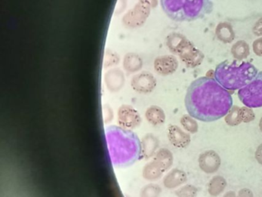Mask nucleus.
Returning a JSON list of instances; mask_svg holds the SVG:
<instances>
[{
  "label": "nucleus",
  "instance_id": "obj_1",
  "mask_svg": "<svg viewBox=\"0 0 262 197\" xmlns=\"http://www.w3.org/2000/svg\"><path fill=\"white\" fill-rule=\"evenodd\" d=\"M185 104L191 117L202 122H213L228 114L233 100L231 93L215 78L203 76L188 86Z\"/></svg>",
  "mask_w": 262,
  "mask_h": 197
},
{
  "label": "nucleus",
  "instance_id": "obj_2",
  "mask_svg": "<svg viewBox=\"0 0 262 197\" xmlns=\"http://www.w3.org/2000/svg\"><path fill=\"white\" fill-rule=\"evenodd\" d=\"M257 73V68L249 62L225 60L216 66L214 76L227 90L234 91L251 83Z\"/></svg>",
  "mask_w": 262,
  "mask_h": 197
},
{
  "label": "nucleus",
  "instance_id": "obj_3",
  "mask_svg": "<svg viewBox=\"0 0 262 197\" xmlns=\"http://www.w3.org/2000/svg\"><path fill=\"white\" fill-rule=\"evenodd\" d=\"M168 18L176 22H192L203 18L213 10L211 0H161Z\"/></svg>",
  "mask_w": 262,
  "mask_h": 197
},
{
  "label": "nucleus",
  "instance_id": "obj_4",
  "mask_svg": "<svg viewBox=\"0 0 262 197\" xmlns=\"http://www.w3.org/2000/svg\"><path fill=\"white\" fill-rule=\"evenodd\" d=\"M166 45L169 50L179 55L184 64L190 69L200 66L205 58L202 51L182 34H169L166 38Z\"/></svg>",
  "mask_w": 262,
  "mask_h": 197
},
{
  "label": "nucleus",
  "instance_id": "obj_5",
  "mask_svg": "<svg viewBox=\"0 0 262 197\" xmlns=\"http://www.w3.org/2000/svg\"><path fill=\"white\" fill-rule=\"evenodd\" d=\"M237 95L247 107H262V71L257 73L251 83L239 89Z\"/></svg>",
  "mask_w": 262,
  "mask_h": 197
},
{
  "label": "nucleus",
  "instance_id": "obj_6",
  "mask_svg": "<svg viewBox=\"0 0 262 197\" xmlns=\"http://www.w3.org/2000/svg\"><path fill=\"white\" fill-rule=\"evenodd\" d=\"M157 4V0H139L136 7L125 15L124 23L130 27L141 26L149 15L151 8L156 7Z\"/></svg>",
  "mask_w": 262,
  "mask_h": 197
},
{
  "label": "nucleus",
  "instance_id": "obj_7",
  "mask_svg": "<svg viewBox=\"0 0 262 197\" xmlns=\"http://www.w3.org/2000/svg\"><path fill=\"white\" fill-rule=\"evenodd\" d=\"M118 122L122 129H133L141 124L142 119L134 107L122 105L118 111Z\"/></svg>",
  "mask_w": 262,
  "mask_h": 197
},
{
  "label": "nucleus",
  "instance_id": "obj_8",
  "mask_svg": "<svg viewBox=\"0 0 262 197\" xmlns=\"http://www.w3.org/2000/svg\"><path fill=\"white\" fill-rule=\"evenodd\" d=\"M156 84L154 75L146 71L134 75L131 82L132 87L139 93H150L154 90Z\"/></svg>",
  "mask_w": 262,
  "mask_h": 197
},
{
  "label": "nucleus",
  "instance_id": "obj_9",
  "mask_svg": "<svg viewBox=\"0 0 262 197\" xmlns=\"http://www.w3.org/2000/svg\"><path fill=\"white\" fill-rule=\"evenodd\" d=\"M220 156L214 150H207L200 154L199 157V165L200 169L207 174H212L217 172L221 166Z\"/></svg>",
  "mask_w": 262,
  "mask_h": 197
},
{
  "label": "nucleus",
  "instance_id": "obj_10",
  "mask_svg": "<svg viewBox=\"0 0 262 197\" xmlns=\"http://www.w3.org/2000/svg\"><path fill=\"white\" fill-rule=\"evenodd\" d=\"M178 67H179V62L174 55H162L155 60V70L159 75H164V76L171 75L177 70Z\"/></svg>",
  "mask_w": 262,
  "mask_h": 197
},
{
  "label": "nucleus",
  "instance_id": "obj_11",
  "mask_svg": "<svg viewBox=\"0 0 262 197\" xmlns=\"http://www.w3.org/2000/svg\"><path fill=\"white\" fill-rule=\"evenodd\" d=\"M168 138L172 146L179 149L186 148L191 143L189 134L184 132L180 127L176 125H170L168 126Z\"/></svg>",
  "mask_w": 262,
  "mask_h": 197
},
{
  "label": "nucleus",
  "instance_id": "obj_12",
  "mask_svg": "<svg viewBox=\"0 0 262 197\" xmlns=\"http://www.w3.org/2000/svg\"><path fill=\"white\" fill-rule=\"evenodd\" d=\"M187 180H188V177H187L185 172L181 169H174L165 175L163 183L165 187L168 189H174V188L184 184Z\"/></svg>",
  "mask_w": 262,
  "mask_h": 197
},
{
  "label": "nucleus",
  "instance_id": "obj_13",
  "mask_svg": "<svg viewBox=\"0 0 262 197\" xmlns=\"http://www.w3.org/2000/svg\"><path fill=\"white\" fill-rule=\"evenodd\" d=\"M125 82V77L122 71L119 69H112L105 75V83L107 87L112 92L119 90Z\"/></svg>",
  "mask_w": 262,
  "mask_h": 197
},
{
  "label": "nucleus",
  "instance_id": "obj_14",
  "mask_svg": "<svg viewBox=\"0 0 262 197\" xmlns=\"http://www.w3.org/2000/svg\"><path fill=\"white\" fill-rule=\"evenodd\" d=\"M215 35L217 40L223 43H231L235 38V33L232 26L229 23H220L215 29Z\"/></svg>",
  "mask_w": 262,
  "mask_h": 197
},
{
  "label": "nucleus",
  "instance_id": "obj_15",
  "mask_svg": "<svg viewBox=\"0 0 262 197\" xmlns=\"http://www.w3.org/2000/svg\"><path fill=\"white\" fill-rule=\"evenodd\" d=\"M165 171L166 170L159 162L153 160L152 161L147 163L144 167L143 176L145 180L154 181L159 180Z\"/></svg>",
  "mask_w": 262,
  "mask_h": 197
},
{
  "label": "nucleus",
  "instance_id": "obj_16",
  "mask_svg": "<svg viewBox=\"0 0 262 197\" xmlns=\"http://www.w3.org/2000/svg\"><path fill=\"white\" fill-rule=\"evenodd\" d=\"M145 118L153 126H160L165 122V113L162 108L158 106H151L145 112Z\"/></svg>",
  "mask_w": 262,
  "mask_h": 197
},
{
  "label": "nucleus",
  "instance_id": "obj_17",
  "mask_svg": "<svg viewBox=\"0 0 262 197\" xmlns=\"http://www.w3.org/2000/svg\"><path fill=\"white\" fill-rule=\"evenodd\" d=\"M226 186V180L222 175H215L210 180L208 191L211 196H217L223 192Z\"/></svg>",
  "mask_w": 262,
  "mask_h": 197
},
{
  "label": "nucleus",
  "instance_id": "obj_18",
  "mask_svg": "<svg viewBox=\"0 0 262 197\" xmlns=\"http://www.w3.org/2000/svg\"><path fill=\"white\" fill-rule=\"evenodd\" d=\"M231 52L233 57L236 60L243 61V60L248 58V55H249V45L244 40H239L233 45Z\"/></svg>",
  "mask_w": 262,
  "mask_h": 197
},
{
  "label": "nucleus",
  "instance_id": "obj_19",
  "mask_svg": "<svg viewBox=\"0 0 262 197\" xmlns=\"http://www.w3.org/2000/svg\"><path fill=\"white\" fill-rule=\"evenodd\" d=\"M123 66L128 72H135L140 70L142 60L139 55L135 53H128L124 58Z\"/></svg>",
  "mask_w": 262,
  "mask_h": 197
},
{
  "label": "nucleus",
  "instance_id": "obj_20",
  "mask_svg": "<svg viewBox=\"0 0 262 197\" xmlns=\"http://www.w3.org/2000/svg\"><path fill=\"white\" fill-rule=\"evenodd\" d=\"M142 151L145 158H149L156 152V149L159 146V141L157 139L151 134L146 135L142 141Z\"/></svg>",
  "mask_w": 262,
  "mask_h": 197
},
{
  "label": "nucleus",
  "instance_id": "obj_21",
  "mask_svg": "<svg viewBox=\"0 0 262 197\" xmlns=\"http://www.w3.org/2000/svg\"><path fill=\"white\" fill-rule=\"evenodd\" d=\"M154 160L156 161L159 162L164 168L165 170H168L169 168L173 164V155L171 153V151L168 150V149H159L155 155Z\"/></svg>",
  "mask_w": 262,
  "mask_h": 197
},
{
  "label": "nucleus",
  "instance_id": "obj_22",
  "mask_svg": "<svg viewBox=\"0 0 262 197\" xmlns=\"http://www.w3.org/2000/svg\"><path fill=\"white\" fill-rule=\"evenodd\" d=\"M239 111H240V107L239 106H232L231 109H230L229 112H228V114L225 115V120L228 126H238L242 123V120L241 119Z\"/></svg>",
  "mask_w": 262,
  "mask_h": 197
},
{
  "label": "nucleus",
  "instance_id": "obj_23",
  "mask_svg": "<svg viewBox=\"0 0 262 197\" xmlns=\"http://www.w3.org/2000/svg\"><path fill=\"white\" fill-rule=\"evenodd\" d=\"M181 124L185 130L190 133H196L199 131V125L194 119L191 115H184L181 119Z\"/></svg>",
  "mask_w": 262,
  "mask_h": 197
},
{
  "label": "nucleus",
  "instance_id": "obj_24",
  "mask_svg": "<svg viewBox=\"0 0 262 197\" xmlns=\"http://www.w3.org/2000/svg\"><path fill=\"white\" fill-rule=\"evenodd\" d=\"M198 189L192 185H185L176 191L178 197H196L198 195Z\"/></svg>",
  "mask_w": 262,
  "mask_h": 197
},
{
  "label": "nucleus",
  "instance_id": "obj_25",
  "mask_svg": "<svg viewBox=\"0 0 262 197\" xmlns=\"http://www.w3.org/2000/svg\"><path fill=\"white\" fill-rule=\"evenodd\" d=\"M161 188L156 185L150 184L142 189L141 197H158L161 193Z\"/></svg>",
  "mask_w": 262,
  "mask_h": 197
},
{
  "label": "nucleus",
  "instance_id": "obj_26",
  "mask_svg": "<svg viewBox=\"0 0 262 197\" xmlns=\"http://www.w3.org/2000/svg\"><path fill=\"white\" fill-rule=\"evenodd\" d=\"M239 114H240L241 119L243 123H250L255 119V114H254V111L251 109V108L247 107V106L240 108Z\"/></svg>",
  "mask_w": 262,
  "mask_h": 197
},
{
  "label": "nucleus",
  "instance_id": "obj_27",
  "mask_svg": "<svg viewBox=\"0 0 262 197\" xmlns=\"http://www.w3.org/2000/svg\"><path fill=\"white\" fill-rule=\"evenodd\" d=\"M252 47L254 54L257 56L262 57V38L254 40Z\"/></svg>",
  "mask_w": 262,
  "mask_h": 197
},
{
  "label": "nucleus",
  "instance_id": "obj_28",
  "mask_svg": "<svg viewBox=\"0 0 262 197\" xmlns=\"http://www.w3.org/2000/svg\"><path fill=\"white\" fill-rule=\"evenodd\" d=\"M253 32L254 35L257 36H261L262 35V18H259L257 22H256L255 25L253 27Z\"/></svg>",
  "mask_w": 262,
  "mask_h": 197
},
{
  "label": "nucleus",
  "instance_id": "obj_29",
  "mask_svg": "<svg viewBox=\"0 0 262 197\" xmlns=\"http://www.w3.org/2000/svg\"><path fill=\"white\" fill-rule=\"evenodd\" d=\"M237 197H254L252 191L251 189L244 188L241 189L237 193Z\"/></svg>",
  "mask_w": 262,
  "mask_h": 197
},
{
  "label": "nucleus",
  "instance_id": "obj_30",
  "mask_svg": "<svg viewBox=\"0 0 262 197\" xmlns=\"http://www.w3.org/2000/svg\"><path fill=\"white\" fill-rule=\"evenodd\" d=\"M255 159L258 162V163L262 165V143L259 145L258 147L256 149Z\"/></svg>",
  "mask_w": 262,
  "mask_h": 197
},
{
  "label": "nucleus",
  "instance_id": "obj_31",
  "mask_svg": "<svg viewBox=\"0 0 262 197\" xmlns=\"http://www.w3.org/2000/svg\"><path fill=\"white\" fill-rule=\"evenodd\" d=\"M223 197H237L236 195V193L233 191H229V192H226V193L224 195Z\"/></svg>",
  "mask_w": 262,
  "mask_h": 197
},
{
  "label": "nucleus",
  "instance_id": "obj_32",
  "mask_svg": "<svg viewBox=\"0 0 262 197\" xmlns=\"http://www.w3.org/2000/svg\"><path fill=\"white\" fill-rule=\"evenodd\" d=\"M259 128H260V132H262V117L260 120V122H259Z\"/></svg>",
  "mask_w": 262,
  "mask_h": 197
}]
</instances>
